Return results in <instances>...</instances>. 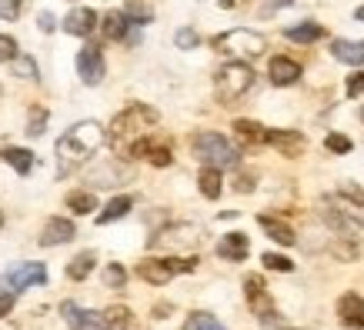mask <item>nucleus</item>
I'll use <instances>...</instances> for the list:
<instances>
[{
	"instance_id": "nucleus-30",
	"label": "nucleus",
	"mask_w": 364,
	"mask_h": 330,
	"mask_svg": "<svg viewBox=\"0 0 364 330\" xmlns=\"http://www.w3.org/2000/svg\"><path fill=\"white\" fill-rule=\"evenodd\" d=\"M184 330H224V327L214 314H208V310H194V314L188 317V324H184Z\"/></svg>"
},
{
	"instance_id": "nucleus-33",
	"label": "nucleus",
	"mask_w": 364,
	"mask_h": 330,
	"mask_svg": "<svg viewBox=\"0 0 364 330\" xmlns=\"http://www.w3.org/2000/svg\"><path fill=\"white\" fill-rule=\"evenodd\" d=\"M261 264H264L267 270H277V274H291V270H294V264H291L287 257H281V253H264Z\"/></svg>"
},
{
	"instance_id": "nucleus-23",
	"label": "nucleus",
	"mask_w": 364,
	"mask_h": 330,
	"mask_svg": "<svg viewBox=\"0 0 364 330\" xmlns=\"http://www.w3.org/2000/svg\"><path fill=\"white\" fill-rule=\"evenodd\" d=\"M234 133H237V141L247 143V147L267 143V127H261L257 121H234Z\"/></svg>"
},
{
	"instance_id": "nucleus-42",
	"label": "nucleus",
	"mask_w": 364,
	"mask_h": 330,
	"mask_svg": "<svg viewBox=\"0 0 364 330\" xmlns=\"http://www.w3.org/2000/svg\"><path fill=\"white\" fill-rule=\"evenodd\" d=\"M234 190H237V194H251V190H254V177L251 174H241L237 180H234Z\"/></svg>"
},
{
	"instance_id": "nucleus-26",
	"label": "nucleus",
	"mask_w": 364,
	"mask_h": 330,
	"mask_svg": "<svg viewBox=\"0 0 364 330\" xmlns=\"http://www.w3.org/2000/svg\"><path fill=\"white\" fill-rule=\"evenodd\" d=\"M134 207V200L127 197V194H121V197H114L107 207L97 214V224L104 227V224H114V220H121V217H127V210Z\"/></svg>"
},
{
	"instance_id": "nucleus-11",
	"label": "nucleus",
	"mask_w": 364,
	"mask_h": 330,
	"mask_svg": "<svg viewBox=\"0 0 364 330\" xmlns=\"http://www.w3.org/2000/svg\"><path fill=\"white\" fill-rule=\"evenodd\" d=\"M60 310H64L67 327L70 330H111L107 317L97 314V310H84V307H77V304H70V300H67Z\"/></svg>"
},
{
	"instance_id": "nucleus-21",
	"label": "nucleus",
	"mask_w": 364,
	"mask_h": 330,
	"mask_svg": "<svg viewBox=\"0 0 364 330\" xmlns=\"http://www.w3.org/2000/svg\"><path fill=\"white\" fill-rule=\"evenodd\" d=\"M257 224H261L267 237H271L274 243H281V247H291V243L298 241V237H294V231L287 227L284 220H277V217H267V214H261V217H257Z\"/></svg>"
},
{
	"instance_id": "nucleus-1",
	"label": "nucleus",
	"mask_w": 364,
	"mask_h": 330,
	"mask_svg": "<svg viewBox=\"0 0 364 330\" xmlns=\"http://www.w3.org/2000/svg\"><path fill=\"white\" fill-rule=\"evenodd\" d=\"M100 143H104V127L97 121H80L74 123L70 131L57 141L54 147V157H57V177H70L74 170L87 164L94 150H97Z\"/></svg>"
},
{
	"instance_id": "nucleus-39",
	"label": "nucleus",
	"mask_w": 364,
	"mask_h": 330,
	"mask_svg": "<svg viewBox=\"0 0 364 330\" xmlns=\"http://www.w3.org/2000/svg\"><path fill=\"white\" fill-rule=\"evenodd\" d=\"M23 11V0H0V17L4 21H17Z\"/></svg>"
},
{
	"instance_id": "nucleus-6",
	"label": "nucleus",
	"mask_w": 364,
	"mask_h": 330,
	"mask_svg": "<svg viewBox=\"0 0 364 330\" xmlns=\"http://www.w3.org/2000/svg\"><path fill=\"white\" fill-rule=\"evenodd\" d=\"M214 87H218V97L224 104H234V100H241L247 90L254 87V70L244 60H231V64H224L218 70V77H214Z\"/></svg>"
},
{
	"instance_id": "nucleus-14",
	"label": "nucleus",
	"mask_w": 364,
	"mask_h": 330,
	"mask_svg": "<svg viewBox=\"0 0 364 330\" xmlns=\"http://www.w3.org/2000/svg\"><path fill=\"white\" fill-rule=\"evenodd\" d=\"M200 241L198 231L194 227H188V224H181V227H167V231L154 233L151 237V247H188V243Z\"/></svg>"
},
{
	"instance_id": "nucleus-35",
	"label": "nucleus",
	"mask_w": 364,
	"mask_h": 330,
	"mask_svg": "<svg viewBox=\"0 0 364 330\" xmlns=\"http://www.w3.org/2000/svg\"><path fill=\"white\" fill-rule=\"evenodd\" d=\"M14 74L23 80H37V64H33L31 57H17L14 60Z\"/></svg>"
},
{
	"instance_id": "nucleus-3",
	"label": "nucleus",
	"mask_w": 364,
	"mask_h": 330,
	"mask_svg": "<svg viewBox=\"0 0 364 330\" xmlns=\"http://www.w3.org/2000/svg\"><path fill=\"white\" fill-rule=\"evenodd\" d=\"M191 150L198 157L204 167H218V170H228V167H237L241 154L224 133H214V131H204L191 141Z\"/></svg>"
},
{
	"instance_id": "nucleus-28",
	"label": "nucleus",
	"mask_w": 364,
	"mask_h": 330,
	"mask_svg": "<svg viewBox=\"0 0 364 330\" xmlns=\"http://www.w3.org/2000/svg\"><path fill=\"white\" fill-rule=\"evenodd\" d=\"M94 264H97V257L94 253H77L70 264H67V277L70 280H84V277H90V270H94Z\"/></svg>"
},
{
	"instance_id": "nucleus-29",
	"label": "nucleus",
	"mask_w": 364,
	"mask_h": 330,
	"mask_svg": "<svg viewBox=\"0 0 364 330\" xmlns=\"http://www.w3.org/2000/svg\"><path fill=\"white\" fill-rule=\"evenodd\" d=\"M67 207L74 214H90V210H97V197L90 190H74V194H67Z\"/></svg>"
},
{
	"instance_id": "nucleus-13",
	"label": "nucleus",
	"mask_w": 364,
	"mask_h": 330,
	"mask_svg": "<svg viewBox=\"0 0 364 330\" xmlns=\"http://www.w3.org/2000/svg\"><path fill=\"white\" fill-rule=\"evenodd\" d=\"M338 320L348 330H364V297L341 294V300H338Z\"/></svg>"
},
{
	"instance_id": "nucleus-10",
	"label": "nucleus",
	"mask_w": 364,
	"mask_h": 330,
	"mask_svg": "<svg viewBox=\"0 0 364 330\" xmlns=\"http://www.w3.org/2000/svg\"><path fill=\"white\" fill-rule=\"evenodd\" d=\"M104 54H100V47H94V44H87L84 50L77 54V74H80V80L87 84V87H97L100 80H104Z\"/></svg>"
},
{
	"instance_id": "nucleus-24",
	"label": "nucleus",
	"mask_w": 364,
	"mask_h": 330,
	"mask_svg": "<svg viewBox=\"0 0 364 330\" xmlns=\"http://www.w3.org/2000/svg\"><path fill=\"white\" fill-rule=\"evenodd\" d=\"M198 184H200V194L208 200H218L221 197V190H224V180H221V170L218 167H204L198 174Z\"/></svg>"
},
{
	"instance_id": "nucleus-22",
	"label": "nucleus",
	"mask_w": 364,
	"mask_h": 330,
	"mask_svg": "<svg viewBox=\"0 0 364 330\" xmlns=\"http://www.w3.org/2000/svg\"><path fill=\"white\" fill-rule=\"evenodd\" d=\"M331 54L338 57L341 64L361 67L364 64V40H334V44H331Z\"/></svg>"
},
{
	"instance_id": "nucleus-19",
	"label": "nucleus",
	"mask_w": 364,
	"mask_h": 330,
	"mask_svg": "<svg viewBox=\"0 0 364 330\" xmlns=\"http://www.w3.org/2000/svg\"><path fill=\"white\" fill-rule=\"evenodd\" d=\"M247 251H251V243H247V237L244 233H224L221 241H218V257H224V260H234V264H241L244 257H247Z\"/></svg>"
},
{
	"instance_id": "nucleus-38",
	"label": "nucleus",
	"mask_w": 364,
	"mask_h": 330,
	"mask_svg": "<svg viewBox=\"0 0 364 330\" xmlns=\"http://www.w3.org/2000/svg\"><path fill=\"white\" fill-rule=\"evenodd\" d=\"M174 44L181 47V50H194V47H198V33L191 31V27H181L174 37Z\"/></svg>"
},
{
	"instance_id": "nucleus-20",
	"label": "nucleus",
	"mask_w": 364,
	"mask_h": 330,
	"mask_svg": "<svg viewBox=\"0 0 364 330\" xmlns=\"http://www.w3.org/2000/svg\"><path fill=\"white\" fill-rule=\"evenodd\" d=\"M131 27H134V21L124 11H107L104 13V37H107V40H127Z\"/></svg>"
},
{
	"instance_id": "nucleus-43",
	"label": "nucleus",
	"mask_w": 364,
	"mask_h": 330,
	"mask_svg": "<svg viewBox=\"0 0 364 330\" xmlns=\"http://www.w3.org/2000/svg\"><path fill=\"white\" fill-rule=\"evenodd\" d=\"M14 307V294H0V317H7Z\"/></svg>"
},
{
	"instance_id": "nucleus-7",
	"label": "nucleus",
	"mask_w": 364,
	"mask_h": 330,
	"mask_svg": "<svg viewBox=\"0 0 364 330\" xmlns=\"http://www.w3.org/2000/svg\"><path fill=\"white\" fill-rule=\"evenodd\" d=\"M244 297H247V304H251L254 314L261 317L264 330H281V314L274 310V300H271V294H267L264 277L261 274L247 277V280H244Z\"/></svg>"
},
{
	"instance_id": "nucleus-17",
	"label": "nucleus",
	"mask_w": 364,
	"mask_h": 330,
	"mask_svg": "<svg viewBox=\"0 0 364 330\" xmlns=\"http://www.w3.org/2000/svg\"><path fill=\"white\" fill-rule=\"evenodd\" d=\"M267 143H271V147H277L284 157H298L301 150L308 147L304 133H298V131H267Z\"/></svg>"
},
{
	"instance_id": "nucleus-8",
	"label": "nucleus",
	"mask_w": 364,
	"mask_h": 330,
	"mask_svg": "<svg viewBox=\"0 0 364 330\" xmlns=\"http://www.w3.org/2000/svg\"><path fill=\"white\" fill-rule=\"evenodd\" d=\"M47 284V267L44 264H17L4 274V287L7 290H27V287H44Z\"/></svg>"
},
{
	"instance_id": "nucleus-18",
	"label": "nucleus",
	"mask_w": 364,
	"mask_h": 330,
	"mask_svg": "<svg viewBox=\"0 0 364 330\" xmlns=\"http://www.w3.org/2000/svg\"><path fill=\"white\" fill-rule=\"evenodd\" d=\"M267 74H271V84H274V87H291V84L301 77V64L291 60V57H274L271 67H267Z\"/></svg>"
},
{
	"instance_id": "nucleus-9",
	"label": "nucleus",
	"mask_w": 364,
	"mask_h": 330,
	"mask_svg": "<svg viewBox=\"0 0 364 330\" xmlns=\"http://www.w3.org/2000/svg\"><path fill=\"white\" fill-rule=\"evenodd\" d=\"M321 220H324L331 231L341 233V237H354V233L361 231V217L351 214V210L338 207V204H331V200H324V204H321Z\"/></svg>"
},
{
	"instance_id": "nucleus-37",
	"label": "nucleus",
	"mask_w": 364,
	"mask_h": 330,
	"mask_svg": "<svg viewBox=\"0 0 364 330\" xmlns=\"http://www.w3.org/2000/svg\"><path fill=\"white\" fill-rule=\"evenodd\" d=\"M324 147H328L331 154H348V150H351V141H348L344 133H328V141H324Z\"/></svg>"
},
{
	"instance_id": "nucleus-48",
	"label": "nucleus",
	"mask_w": 364,
	"mask_h": 330,
	"mask_svg": "<svg viewBox=\"0 0 364 330\" xmlns=\"http://www.w3.org/2000/svg\"><path fill=\"white\" fill-rule=\"evenodd\" d=\"M0 227H4V210H0Z\"/></svg>"
},
{
	"instance_id": "nucleus-45",
	"label": "nucleus",
	"mask_w": 364,
	"mask_h": 330,
	"mask_svg": "<svg viewBox=\"0 0 364 330\" xmlns=\"http://www.w3.org/2000/svg\"><path fill=\"white\" fill-rule=\"evenodd\" d=\"M41 31L44 33L54 31V17H50V13H41Z\"/></svg>"
},
{
	"instance_id": "nucleus-40",
	"label": "nucleus",
	"mask_w": 364,
	"mask_h": 330,
	"mask_svg": "<svg viewBox=\"0 0 364 330\" xmlns=\"http://www.w3.org/2000/svg\"><path fill=\"white\" fill-rule=\"evenodd\" d=\"M44 123H47V110H33V121L27 123V133H31V137H41V133H44Z\"/></svg>"
},
{
	"instance_id": "nucleus-47",
	"label": "nucleus",
	"mask_w": 364,
	"mask_h": 330,
	"mask_svg": "<svg viewBox=\"0 0 364 330\" xmlns=\"http://www.w3.org/2000/svg\"><path fill=\"white\" fill-rule=\"evenodd\" d=\"M358 21H364V4H361V7H358Z\"/></svg>"
},
{
	"instance_id": "nucleus-16",
	"label": "nucleus",
	"mask_w": 364,
	"mask_h": 330,
	"mask_svg": "<svg viewBox=\"0 0 364 330\" xmlns=\"http://www.w3.org/2000/svg\"><path fill=\"white\" fill-rule=\"evenodd\" d=\"M94 27H97V13L90 11V7H74L64 17V31L70 37H87V33H94Z\"/></svg>"
},
{
	"instance_id": "nucleus-36",
	"label": "nucleus",
	"mask_w": 364,
	"mask_h": 330,
	"mask_svg": "<svg viewBox=\"0 0 364 330\" xmlns=\"http://www.w3.org/2000/svg\"><path fill=\"white\" fill-rule=\"evenodd\" d=\"M17 57H21V54H17V40L0 33V64H14Z\"/></svg>"
},
{
	"instance_id": "nucleus-34",
	"label": "nucleus",
	"mask_w": 364,
	"mask_h": 330,
	"mask_svg": "<svg viewBox=\"0 0 364 330\" xmlns=\"http://www.w3.org/2000/svg\"><path fill=\"white\" fill-rule=\"evenodd\" d=\"M104 284L114 287V290H121V287L127 284V274H124V267H121V264H107V267H104Z\"/></svg>"
},
{
	"instance_id": "nucleus-27",
	"label": "nucleus",
	"mask_w": 364,
	"mask_h": 330,
	"mask_svg": "<svg viewBox=\"0 0 364 330\" xmlns=\"http://www.w3.org/2000/svg\"><path fill=\"white\" fill-rule=\"evenodd\" d=\"M4 164H11L21 177H27L33 170V154L23 150V147H7V150H4Z\"/></svg>"
},
{
	"instance_id": "nucleus-2",
	"label": "nucleus",
	"mask_w": 364,
	"mask_h": 330,
	"mask_svg": "<svg viewBox=\"0 0 364 330\" xmlns=\"http://www.w3.org/2000/svg\"><path fill=\"white\" fill-rule=\"evenodd\" d=\"M157 110L147 107V104H134L127 107L124 114H117L111 121V143L124 154H131L134 147L144 141V137H151V131L157 127Z\"/></svg>"
},
{
	"instance_id": "nucleus-32",
	"label": "nucleus",
	"mask_w": 364,
	"mask_h": 330,
	"mask_svg": "<svg viewBox=\"0 0 364 330\" xmlns=\"http://www.w3.org/2000/svg\"><path fill=\"white\" fill-rule=\"evenodd\" d=\"M104 317H107L111 330H127L131 327V310L127 307H107L104 310Z\"/></svg>"
},
{
	"instance_id": "nucleus-15",
	"label": "nucleus",
	"mask_w": 364,
	"mask_h": 330,
	"mask_svg": "<svg viewBox=\"0 0 364 330\" xmlns=\"http://www.w3.org/2000/svg\"><path fill=\"white\" fill-rule=\"evenodd\" d=\"M131 157H147L154 167H171V147H167L164 141H154V137H144L137 147L131 150Z\"/></svg>"
},
{
	"instance_id": "nucleus-5",
	"label": "nucleus",
	"mask_w": 364,
	"mask_h": 330,
	"mask_svg": "<svg viewBox=\"0 0 364 330\" xmlns=\"http://www.w3.org/2000/svg\"><path fill=\"white\" fill-rule=\"evenodd\" d=\"M198 257H144L137 264V277L154 287H164L174 274H191L198 270Z\"/></svg>"
},
{
	"instance_id": "nucleus-44",
	"label": "nucleus",
	"mask_w": 364,
	"mask_h": 330,
	"mask_svg": "<svg viewBox=\"0 0 364 330\" xmlns=\"http://www.w3.org/2000/svg\"><path fill=\"white\" fill-rule=\"evenodd\" d=\"M341 194H344V197H351L354 204H361V200H364V194L358 187H341Z\"/></svg>"
},
{
	"instance_id": "nucleus-25",
	"label": "nucleus",
	"mask_w": 364,
	"mask_h": 330,
	"mask_svg": "<svg viewBox=\"0 0 364 330\" xmlns=\"http://www.w3.org/2000/svg\"><path fill=\"white\" fill-rule=\"evenodd\" d=\"M284 37L287 40H298V44H314V40L324 37V27H321V23L304 21V23H298V27H287Z\"/></svg>"
},
{
	"instance_id": "nucleus-49",
	"label": "nucleus",
	"mask_w": 364,
	"mask_h": 330,
	"mask_svg": "<svg viewBox=\"0 0 364 330\" xmlns=\"http://www.w3.org/2000/svg\"><path fill=\"white\" fill-rule=\"evenodd\" d=\"M361 121H364V107H361Z\"/></svg>"
},
{
	"instance_id": "nucleus-4",
	"label": "nucleus",
	"mask_w": 364,
	"mask_h": 330,
	"mask_svg": "<svg viewBox=\"0 0 364 330\" xmlns=\"http://www.w3.org/2000/svg\"><path fill=\"white\" fill-rule=\"evenodd\" d=\"M214 50L224 57H234V60H254L267 50V40L257 31H247V27H234V31L214 37Z\"/></svg>"
},
{
	"instance_id": "nucleus-46",
	"label": "nucleus",
	"mask_w": 364,
	"mask_h": 330,
	"mask_svg": "<svg viewBox=\"0 0 364 330\" xmlns=\"http://www.w3.org/2000/svg\"><path fill=\"white\" fill-rule=\"evenodd\" d=\"M218 4H221V7H234V4H237V0H218Z\"/></svg>"
},
{
	"instance_id": "nucleus-41",
	"label": "nucleus",
	"mask_w": 364,
	"mask_h": 330,
	"mask_svg": "<svg viewBox=\"0 0 364 330\" xmlns=\"http://www.w3.org/2000/svg\"><path fill=\"white\" fill-rule=\"evenodd\" d=\"M361 94H364V70H358V74L348 77V97H361Z\"/></svg>"
},
{
	"instance_id": "nucleus-31",
	"label": "nucleus",
	"mask_w": 364,
	"mask_h": 330,
	"mask_svg": "<svg viewBox=\"0 0 364 330\" xmlns=\"http://www.w3.org/2000/svg\"><path fill=\"white\" fill-rule=\"evenodd\" d=\"M124 13H127L134 23H151L154 21V11H151V4H147V0H131V4L124 7Z\"/></svg>"
},
{
	"instance_id": "nucleus-12",
	"label": "nucleus",
	"mask_w": 364,
	"mask_h": 330,
	"mask_svg": "<svg viewBox=\"0 0 364 330\" xmlns=\"http://www.w3.org/2000/svg\"><path fill=\"white\" fill-rule=\"evenodd\" d=\"M77 237V227L67 217H50L41 231V247H57V243H70Z\"/></svg>"
}]
</instances>
